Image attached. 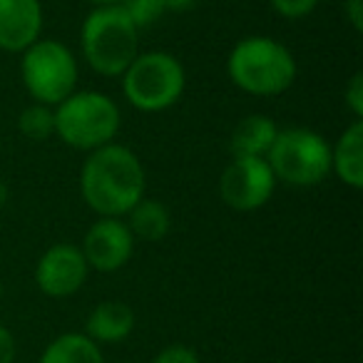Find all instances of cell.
<instances>
[{"mask_svg":"<svg viewBox=\"0 0 363 363\" xmlns=\"http://www.w3.org/2000/svg\"><path fill=\"white\" fill-rule=\"evenodd\" d=\"M80 197L97 217L125 219L147 197V172L135 150L112 142L85 155L77 177Z\"/></svg>","mask_w":363,"mask_h":363,"instance_id":"6da1fadb","label":"cell"},{"mask_svg":"<svg viewBox=\"0 0 363 363\" xmlns=\"http://www.w3.org/2000/svg\"><path fill=\"white\" fill-rule=\"evenodd\" d=\"M227 75L237 90L252 97H279L296 82L298 62L281 40L247 35L227 55Z\"/></svg>","mask_w":363,"mask_h":363,"instance_id":"7a4b0ae2","label":"cell"},{"mask_svg":"<svg viewBox=\"0 0 363 363\" xmlns=\"http://www.w3.org/2000/svg\"><path fill=\"white\" fill-rule=\"evenodd\" d=\"M140 30L122 6L92 8L80 26V57L95 75L122 77L140 55Z\"/></svg>","mask_w":363,"mask_h":363,"instance_id":"3957f363","label":"cell"},{"mask_svg":"<svg viewBox=\"0 0 363 363\" xmlns=\"http://www.w3.org/2000/svg\"><path fill=\"white\" fill-rule=\"evenodd\" d=\"M52 112H55V137L82 155L117 142L122 130L120 105L115 97L100 90H75L60 105L52 107Z\"/></svg>","mask_w":363,"mask_h":363,"instance_id":"277c9868","label":"cell"},{"mask_svg":"<svg viewBox=\"0 0 363 363\" xmlns=\"http://www.w3.org/2000/svg\"><path fill=\"white\" fill-rule=\"evenodd\" d=\"M122 95L127 105L145 115H157L184 97L187 70L174 52L140 50L120 77Z\"/></svg>","mask_w":363,"mask_h":363,"instance_id":"5b68a950","label":"cell"},{"mask_svg":"<svg viewBox=\"0 0 363 363\" xmlns=\"http://www.w3.org/2000/svg\"><path fill=\"white\" fill-rule=\"evenodd\" d=\"M21 80L33 102L57 107L77 90L80 57L57 38H40L21 52Z\"/></svg>","mask_w":363,"mask_h":363,"instance_id":"8992f818","label":"cell"},{"mask_svg":"<svg viewBox=\"0 0 363 363\" xmlns=\"http://www.w3.org/2000/svg\"><path fill=\"white\" fill-rule=\"evenodd\" d=\"M267 162L281 184L296 189L318 187L331 177V142L311 127H284Z\"/></svg>","mask_w":363,"mask_h":363,"instance_id":"52a82bcc","label":"cell"},{"mask_svg":"<svg viewBox=\"0 0 363 363\" xmlns=\"http://www.w3.org/2000/svg\"><path fill=\"white\" fill-rule=\"evenodd\" d=\"M277 177L267 157H232L219 174V199L232 212H257L272 202Z\"/></svg>","mask_w":363,"mask_h":363,"instance_id":"ba28073f","label":"cell"},{"mask_svg":"<svg viewBox=\"0 0 363 363\" xmlns=\"http://www.w3.org/2000/svg\"><path fill=\"white\" fill-rule=\"evenodd\" d=\"M35 286L48 298H70L90 279V267L82 257L80 244L57 242L48 247L35 262Z\"/></svg>","mask_w":363,"mask_h":363,"instance_id":"9c48e42d","label":"cell"},{"mask_svg":"<svg viewBox=\"0 0 363 363\" xmlns=\"http://www.w3.org/2000/svg\"><path fill=\"white\" fill-rule=\"evenodd\" d=\"M135 244L137 242L125 219L97 217L87 227L80 249L90 272L115 274L130 264L132 254H135Z\"/></svg>","mask_w":363,"mask_h":363,"instance_id":"30bf717a","label":"cell"},{"mask_svg":"<svg viewBox=\"0 0 363 363\" xmlns=\"http://www.w3.org/2000/svg\"><path fill=\"white\" fill-rule=\"evenodd\" d=\"M43 0H0V50L21 55L43 38Z\"/></svg>","mask_w":363,"mask_h":363,"instance_id":"8fae6325","label":"cell"},{"mask_svg":"<svg viewBox=\"0 0 363 363\" xmlns=\"http://www.w3.org/2000/svg\"><path fill=\"white\" fill-rule=\"evenodd\" d=\"M137 316L125 301H100L90 311L85 323V336H90L97 346H115L132 336Z\"/></svg>","mask_w":363,"mask_h":363,"instance_id":"7c38bea8","label":"cell"},{"mask_svg":"<svg viewBox=\"0 0 363 363\" xmlns=\"http://www.w3.org/2000/svg\"><path fill=\"white\" fill-rule=\"evenodd\" d=\"M331 174L338 177L343 187H363V120H351V125L331 142Z\"/></svg>","mask_w":363,"mask_h":363,"instance_id":"4fadbf2b","label":"cell"},{"mask_svg":"<svg viewBox=\"0 0 363 363\" xmlns=\"http://www.w3.org/2000/svg\"><path fill=\"white\" fill-rule=\"evenodd\" d=\"M279 130L277 120L262 112L242 117L229 135V152L232 157H267Z\"/></svg>","mask_w":363,"mask_h":363,"instance_id":"5bb4252c","label":"cell"},{"mask_svg":"<svg viewBox=\"0 0 363 363\" xmlns=\"http://www.w3.org/2000/svg\"><path fill=\"white\" fill-rule=\"evenodd\" d=\"M135 242L157 244L172 232V212L160 199L142 197L125 217Z\"/></svg>","mask_w":363,"mask_h":363,"instance_id":"9a60e30c","label":"cell"},{"mask_svg":"<svg viewBox=\"0 0 363 363\" xmlns=\"http://www.w3.org/2000/svg\"><path fill=\"white\" fill-rule=\"evenodd\" d=\"M38 363H105V353L82 331H67L43 348Z\"/></svg>","mask_w":363,"mask_h":363,"instance_id":"2e32d148","label":"cell"},{"mask_svg":"<svg viewBox=\"0 0 363 363\" xmlns=\"http://www.w3.org/2000/svg\"><path fill=\"white\" fill-rule=\"evenodd\" d=\"M16 127L21 132V137H26V140L45 142L50 137H55V112L48 105L30 102V105L18 112Z\"/></svg>","mask_w":363,"mask_h":363,"instance_id":"e0dca14e","label":"cell"},{"mask_svg":"<svg viewBox=\"0 0 363 363\" xmlns=\"http://www.w3.org/2000/svg\"><path fill=\"white\" fill-rule=\"evenodd\" d=\"M120 6L140 33L152 28L167 13L164 0H122Z\"/></svg>","mask_w":363,"mask_h":363,"instance_id":"ac0fdd59","label":"cell"},{"mask_svg":"<svg viewBox=\"0 0 363 363\" xmlns=\"http://www.w3.org/2000/svg\"><path fill=\"white\" fill-rule=\"evenodd\" d=\"M321 6V0H269V8L284 21H303V18L313 16L316 8Z\"/></svg>","mask_w":363,"mask_h":363,"instance_id":"d6986e66","label":"cell"},{"mask_svg":"<svg viewBox=\"0 0 363 363\" xmlns=\"http://www.w3.org/2000/svg\"><path fill=\"white\" fill-rule=\"evenodd\" d=\"M343 105L353 120H363V72L356 70L343 85Z\"/></svg>","mask_w":363,"mask_h":363,"instance_id":"ffe728a7","label":"cell"},{"mask_svg":"<svg viewBox=\"0 0 363 363\" xmlns=\"http://www.w3.org/2000/svg\"><path fill=\"white\" fill-rule=\"evenodd\" d=\"M152 363H202L199 353L192 346L184 343H169L162 351H157V356L152 358Z\"/></svg>","mask_w":363,"mask_h":363,"instance_id":"44dd1931","label":"cell"},{"mask_svg":"<svg viewBox=\"0 0 363 363\" xmlns=\"http://www.w3.org/2000/svg\"><path fill=\"white\" fill-rule=\"evenodd\" d=\"M343 18L353 33H363V0H343Z\"/></svg>","mask_w":363,"mask_h":363,"instance_id":"7402d4cb","label":"cell"},{"mask_svg":"<svg viewBox=\"0 0 363 363\" xmlns=\"http://www.w3.org/2000/svg\"><path fill=\"white\" fill-rule=\"evenodd\" d=\"M16 353H18L16 336H13L11 328H6L0 323V363H16Z\"/></svg>","mask_w":363,"mask_h":363,"instance_id":"603a6c76","label":"cell"},{"mask_svg":"<svg viewBox=\"0 0 363 363\" xmlns=\"http://www.w3.org/2000/svg\"><path fill=\"white\" fill-rule=\"evenodd\" d=\"M197 0H164L167 13H179V11H189Z\"/></svg>","mask_w":363,"mask_h":363,"instance_id":"cb8c5ba5","label":"cell"},{"mask_svg":"<svg viewBox=\"0 0 363 363\" xmlns=\"http://www.w3.org/2000/svg\"><path fill=\"white\" fill-rule=\"evenodd\" d=\"M8 197H11V189H8V184H6V179L0 177V209L6 207V202H8Z\"/></svg>","mask_w":363,"mask_h":363,"instance_id":"d4e9b609","label":"cell"},{"mask_svg":"<svg viewBox=\"0 0 363 363\" xmlns=\"http://www.w3.org/2000/svg\"><path fill=\"white\" fill-rule=\"evenodd\" d=\"M92 8H102V6H120L122 0H85Z\"/></svg>","mask_w":363,"mask_h":363,"instance_id":"484cf974","label":"cell"},{"mask_svg":"<svg viewBox=\"0 0 363 363\" xmlns=\"http://www.w3.org/2000/svg\"><path fill=\"white\" fill-rule=\"evenodd\" d=\"M3 291H6V289H3V279H0V301H3Z\"/></svg>","mask_w":363,"mask_h":363,"instance_id":"4316f807","label":"cell"},{"mask_svg":"<svg viewBox=\"0 0 363 363\" xmlns=\"http://www.w3.org/2000/svg\"><path fill=\"white\" fill-rule=\"evenodd\" d=\"M229 363H234V361H229Z\"/></svg>","mask_w":363,"mask_h":363,"instance_id":"83f0119b","label":"cell"}]
</instances>
